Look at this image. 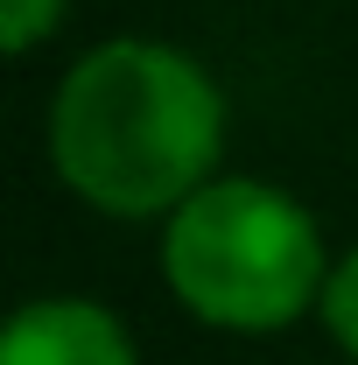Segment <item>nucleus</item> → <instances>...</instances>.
Listing matches in <instances>:
<instances>
[{"mask_svg": "<svg viewBox=\"0 0 358 365\" xmlns=\"http://www.w3.org/2000/svg\"><path fill=\"white\" fill-rule=\"evenodd\" d=\"M71 0H0V49L7 56H36V49L63 29Z\"/></svg>", "mask_w": 358, "mask_h": 365, "instance_id": "obj_5", "label": "nucleus"}, {"mask_svg": "<svg viewBox=\"0 0 358 365\" xmlns=\"http://www.w3.org/2000/svg\"><path fill=\"white\" fill-rule=\"evenodd\" d=\"M0 365H140L120 309L91 295H36L0 330Z\"/></svg>", "mask_w": 358, "mask_h": 365, "instance_id": "obj_3", "label": "nucleus"}, {"mask_svg": "<svg viewBox=\"0 0 358 365\" xmlns=\"http://www.w3.org/2000/svg\"><path fill=\"white\" fill-rule=\"evenodd\" d=\"M316 323H323V337L358 365V246H344V253L330 260V281H323Z\"/></svg>", "mask_w": 358, "mask_h": 365, "instance_id": "obj_4", "label": "nucleus"}, {"mask_svg": "<svg viewBox=\"0 0 358 365\" xmlns=\"http://www.w3.org/2000/svg\"><path fill=\"white\" fill-rule=\"evenodd\" d=\"M162 281L183 317L225 337H274L316 317L330 246L316 211L267 176H211L190 204L162 218Z\"/></svg>", "mask_w": 358, "mask_h": 365, "instance_id": "obj_2", "label": "nucleus"}, {"mask_svg": "<svg viewBox=\"0 0 358 365\" xmlns=\"http://www.w3.org/2000/svg\"><path fill=\"white\" fill-rule=\"evenodd\" d=\"M232 106L204 56L162 36H113L71 56L43 113L49 176L85 211L162 225L211 176H225Z\"/></svg>", "mask_w": 358, "mask_h": 365, "instance_id": "obj_1", "label": "nucleus"}]
</instances>
